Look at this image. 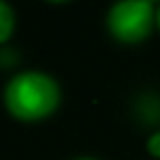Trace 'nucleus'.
<instances>
[{
  "instance_id": "f257e3e1",
  "label": "nucleus",
  "mask_w": 160,
  "mask_h": 160,
  "mask_svg": "<svg viewBox=\"0 0 160 160\" xmlns=\"http://www.w3.org/2000/svg\"><path fill=\"white\" fill-rule=\"evenodd\" d=\"M2 101L12 118L35 122L50 118L59 108L61 90L52 75L42 71H24L10 78L2 92Z\"/></svg>"
},
{
  "instance_id": "f03ea898",
  "label": "nucleus",
  "mask_w": 160,
  "mask_h": 160,
  "mask_svg": "<svg viewBox=\"0 0 160 160\" xmlns=\"http://www.w3.org/2000/svg\"><path fill=\"white\" fill-rule=\"evenodd\" d=\"M155 24V7L148 0H122L106 14V28L118 42L137 45L148 38Z\"/></svg>"
},
{
  "instance_id": "7ed1b4c3",
  "label": "nucleus",
  "mask_w": 160,
  "mask_h": 160,
  "mask_svg": "<svg viewBox=\"0 0 160 160\" xmlns=\"http://www.w3.org/2000/svg\"><path fill=\"white\" fill-rule=\"evenodd\" d=\"M14 24H17L14 10H12L7 2L0 0V45H5L7 40L12 38V33H14Z\"/></svg>"
},
{
  "instance_id": "20e7f679",
  "label": "nucleus",
  "mask_w": 160,
  "mask_h": 160,
  "mask_svg": "<svg viewBox=\"0 0 160 160\" xmlns=\"http://www.w3.org/2000/svg\"><path fill=\"white\" fill-rule=\"evenodd\" d=\"M146 151H148V155H153V158L160 160V130L153 132V134L146 139Z\"/></svg>"
},
{
  "instance_id": "39448f33",
  "label": "nucleus",
  "mask_w": 160,
  "mask_h": 160,
  "mask_svg": "<svg viewBox=\"0 0 160 160\" xmlns=\"http://www.w3.org/2000/svg\"><path fill=\"white\" fill-rule=\"evenodd\" d=\"M155 26H158V31H160V5L155 7Z\"/></svg>"
},
{
  "instance_id": "423d86ee",
  "label": "nucleus",
  "mask_w": 160,
  "mask_h": 160,
  "mask_svg": "<svg viewBox=\"0 0 160 160\" xmlns=\"http://www.w3.org/2000/svg\"><path fill=\"white\" fill-rule=\"evenodd\" d=\"M78 160H94V158H78Z\"/></svg>"
}]
</instances>
